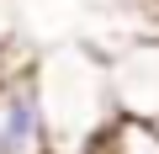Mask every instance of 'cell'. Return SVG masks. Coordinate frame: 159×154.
<instances>
[{"label": "cell", "instance_id": "7a4b0ae2", "mask_svg": "<svg viewBox=\"0 0 159 154\" xmlns=\"http://www.w3.org/2000/svg\"><path fill=\"white\" fill-rule=\"evenodd\" d=\"M106 91H111V117H133V122L159 128V43L127 48L106 74Z\"/></svg>", "mask_w": 159, "mask_h": 154}, {"label": "cell", "instance_id": "6da1fadb", "mask_svg": "<svg viewBox=\"0 0 159 154\" xmlns=\"http://www.w3.org/2000/svg\"><path fill=\"white\" fill-rule=\"evenodd\" d=\"M0 154H58L53 112L43 101L37 74H6L0 80Z\"/></svg>", "mask_w": 159, "mask_h": 154}]
</instances>
